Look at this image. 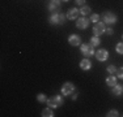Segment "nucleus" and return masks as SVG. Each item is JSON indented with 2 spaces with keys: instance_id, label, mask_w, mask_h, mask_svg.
Returning <instances> with one entry per match:
<instances>
[{
  "instance_id": "nucleus-1",
  "label": "nucleus",
  "mask_w": 123,
  "mask_h": 117,
  "mask_svg": "<svg viewBox=\"0 0 123 117\" xmlns=\"http://www.w3.org/2000/svg\"><path fill=\"white\" fill-rule=\"evenodd\" d=\"M66 17L63 13H59V12H54L52 13V16L50 17V23H52V25H62V23H64L66 21Z\"/></svg>"
},
{
  "instance_id": "nucleus-2",
  "label": "nucleus",
  "mask_w": 123,
  "mask_h": 117,
  "mask_svg": "<svg viewBox=\"0 0 123 117\" xmlns=\"http://www.w3.org/2000/svg\"><path fill=\"white\" fill-rule=\"evenodd\" d=\"M47 104H49V107H51V108H58L63 104V99H62L59 95L52 96V98L47 99Z\"/></svg>"
},
{
  "instance_id": "nucleus-3",
  "label": "nucleus",
  "mask_w": 123,
  "mask_h": 117,
  "mask_svg": "<svg viewBox=\"0 0 123 117\" xmlns=\"http://www.w3.org/2000/svg\"><path fill=\"white\" fill-rule=\"evenodd\" d=\"M102 20H104L105 23H107V25H113V23L117 22V16L113 14L111 12H105V13L102 14Z\"/></svg>"
},
{
  "instance_id": "nucleus-4",
  "label": "nucleus",
  "mask_w": 123,
  "mask_h": 117,
  "mask_svg": "<svg viewBox=\"0 0 123 117\" xmlns=\"http://www.w3.org/2000/svg\"><path fill=\"white\" fill-rule=\"evenodd\" d=\"M81 53L84 55L85 57H89L94 53V49H93V46L90 44H81Z\"/></svg>"
},
{
  "instance_id": "nucleus-5",
  "label": "nucleus",
  "mask_w": 123,
  "mask_h": 117,
  "mask_svg": "<svg viewBox=\"0 0 123 117\" xmlns=\"http://www.w3.org/2000/svg\"><path fill=\"white\" fill-rule=\"evenodd\" d=\"M74 91H75V86H74L72 83H69V82L64 83L63 87H62V94H63V95H66V96L71 95Z\"/></svg>"
},
{
  "instance_id": "nucleus-6",
  "label": "nucleus",
  "mask_w": 123,
  "mask_h": 117,
  "mask_svg": "<svg viewBox=\"0 0 123 117\" xmlns=\"http://www.w3.org/2000/svg\"><path fill=\"white\" fill-rule=\"evenodd\" d=\"M106 31V29H105V25L102 22H97L94 25V27H93V33H94V37H99V35H102Z\"/></svg>"
},
{
  "instance_id": "nucleus-7",
  "label": "nucleus",
  "mask_w": 123,
  "mask_h": 117,
  "mask_svg": "<svg viewBox=\"0 0 123 117\" xmlns=\"http://www.w3.org/2000/svg\"><path fill=\"white\" fill-rule=\"evenodd\" d=\"M60 9V0H50L49 4V11L51 12H56Z\"/></svg>"
},
{
  "instance_id": "nucleus-8",
  "label": "nucleus",
  "mask_w": 123,
  "mask_h": 117,
  "mask_svg": "<svg viewBox=\"0 0 123 117\" xmlns=\"http://www.w3.org/2000/svg\"><path fill=\"white\" fill-rule=\"evenodd\" d=\"M88 25H89V20L84 18V17H81V18H79L77 21H76V26H77L79 29H86Z\"/></svg>"
},
{
  "instance_id": "nucleus-9",
  "label": "nucleus",
  "mask_w": 123,
  "mask_h": 117,
  "mask_svg": "<svg viewBox=\"0 0 123 117\" xmlns=\"http://www.w3.org/2000/svg\"><path fill=\"white\" fill-rule=\"evenodd\" d=\"M96 57H97L98 61H105L107 58V51L106 49H99V51L96 52Z\"/></svg>"
},
{
  "instance_id": "nucleus-10",
  "label": "nucleus",
  "mask_w": 123,
  "mask_h": 117,
  "mask_svg": "<svg viewBox=\"0 0 123 117\" xmlns=\"http://www.w3.org/2000/svg\"><path fill=\"white\" fill-rule=\"evenodd\" d=\"M68 42H69V44L71 46H79L81 43V38L79 37V35H71V37L68 38Z\"/></svg>"
},
{
  "instance_id": "nucleus-11",
  "label": "nucleus",
  "mask_w": 123,
  "mask_h": 117,
  "mask_svg": "<svg viewBox=\"0 0 123 117\" xmlns=\"http://www.w3.org/2000/svg\"><path fill=\"white\" fill-rule=\"evenodd\" d=\"M79 12H80V11H77L76 8L69 9L68 12H67V18H69V20H76V18H77V16H79Z\"/></svg>"
},
{
  "instance_id": "nucleus-12",
  "label": "nucleus",
  "mask_w": 123,
  "mask_h": 117,
  "mask_svg": "<svg viewBox=\"0 0 123 117\" xmlns=\"http://www.w3.org/2000/svg\"><path fill=\"white\" fill-rule=\"evenodd\" d=\"M80 68L83 70H89L90 68H92V63H90L88 58H84V60H81V63H80Z\"/></svg>"
},
{
  "instance_id": "nucleus-13",
  "label": "nucleus",
  "mask_w": 123,
  "mask_h": 117,
  "mask_svg": "<svg viewBox=\"0 0 123 117\" xmlns=\"http://www.w3.org/2000/svg\"><path fill=\"white\" fill-rule=\"evenodd\" d=\"M122 91H123V89L119 85H115V86H113V90H111V94L113 95H115V96H118V95H121L122 94Z\"/></svg>"
},
{
  "instance_id": "nucleus-14",
  "label": "nucleus",
  "mask_w": 123,
  "mask_h": 117,
  "mask_svg": "<svg viewBox=\"0 0 123 117\" xmlns=\"http://www.w3.org/2000/svg\"><path fill=\"white\" fill-rule=\"evenodd\" d=\"M106 83L109 85V86H111V87L115 86V85H117V78L114 77L113 74H111L110 77H107V78H106Z\"/></svg>"
},
{
  "instance_id": "nucleus-15",
  "label": "nucleus",
  "mask_w": 123,
  "mask_h": 117,
  "mask_svg": "<svg viewBox=\"0 0 123 117\" xmlns=\"http://www.w3.org/2000/svg\"><path fill=\"white\" fill-rule=\"evenodd\" d=\"M42 116L43 117H52V116H54V113H52V111L50 109V108H46V109L42 111Z\"/></svg>"
},
{
  "instance_id": "nucleus-16",
  "label": "nucleus",
  "mask_w": 123,
  "mask_h": 117,
  "mask_svg": "<svg viewBox=\"0 0 123 117\" xmlns=\"http://www.w3.org/2000/svg\"><path fill=\"white\" fill-rule=\"evenodd\" d=\"M80 13L83 14V16H86V14H89V13H90V8H89V7H86V5H85V7H83V8H81Z\"/></svg>"
},
{
  "instance_id": "nucleus-17",
  "label": "nucleus",
  "mask_w": 123,
  "mask_h": 117,
  "mask_svg": "<svg viewBox=\"0 0 123 117\" xmlns=\"http://www.w3.org/2000/svg\"><path fill=\"white\" fill-rule=\"evenodd\" d=\"M90 44H92L93 47H94V46H98V44H99V39H98V37H93L92 39H90Z\"/></svg>"
},
{
  "instance_id": "nucleus-18",
  "label": "nucleus",
  "mask_w": 123,
  "mask_h": 117,
  "mask_svg": "<svg viewBox=\"0 0 123 117\" xmlns=\"http://www.w3.org/2000/svg\"><path fill=\"white\" fill-rule=\"evenodd\" d=\"M37 100L41 101V103H43V101H47V99H46V96L43 95V94H39V95L37 96Z\"/></svg>"
},
{
  "instance_id": "nucleus-19",
  "label": "nucleus",
  "mask_w": 123,
  "mask_h": 117,
  "mask_svg": "<svg viewBox=\"0 0 123 117\" xmlns=\"http://www.w3.org/2000/svg\"><path fill=\"white\" fill-rule=\"evenodd\" d=\"M117 70H118V69H117L114 65H110V66H107V72H109V73H111V74H114V73H117Z\"/></svg>"
},
{
  "instance_id": "nucleus-20",
  "label": "nucleus",
  "mask_w": 123,
  "mask_h": 117,
  "mask_svg": "<svg viewBox=\"0 0 123 117\" xmlns=\"http://www.w3.org/2000/svg\"><path fill=\"white\" fill-rule=\"evenodd\" d=\"M117 52H118V53H121V55H123V43L117 44Z\"/></svg>"
},
{
  "instance_id": "nucleus-21",
  "label": "nucleus",
  "mask_w": 123,
  "mask_h": 117,
  "mask_svg": "<svg viewBox=\"0 0 123 117\" xmlns=\"http://www.w3.org/2000/svg\"><path fill=\"white\" fill-rule=\"evenodd\" d=\"M98 20H99V16H98V14H92V16H90V21H92V22L97 23Z\"/></svg>"
},
{
  "instance_id": "nucleus-22",
  "label": "nucleus",
  "mask_w": 123,
  "mask_h": 117,
  "mask_svg": "<svg viewBox=\"0 0 123 117\" xmlns=\"http://www.w3.org/2000/svg\"><path fill=\"white\" fill-rule=\"evenodd\" d=\"M107 116H109V117H115V116H119V115H118V111L114 109V111H109Z\"/></svg>"
},
{
  "instance_id": "nucleus-23",
  "label": "nucleus",
  "mask_w": 123,
  "mask_h": 117,
  "mask_svg": "<svg viewBox=\"0 0 123 117\" xmlns=\"http://www.w3.org/2000/svg\"><path fill=\"white\" fill-rule=\"evenodd\" d=\"M117 75H118V78L123 80V68H121V69L117 70Z\"/></svg>"
},
{
  "instance_id": "nucleus-24",
  "label": "nucleus",
  "mask_w": 123,
  "mask_h": 117,
  "mask_svg": "<svg viewBox=\"0 0 123 117\" xmlns=\"http://www.w3.org/2000/svg\"><path fill=\"white\" fill-rule=\"evenodd\" d=\"M84 1H85V0H76V4H77V5H83Z\"/></svg>"
},
{
  "instance_id": "nucleus-25",
  "label": "nucleus",
  "mask_w": 123,
  "mask_h": 117,
  "mask_svg": "<svg viewBox=\"0 0 123 117\" xmlns=\"http://www.w3.org/2000/svg\"><path fill=\"white\" fill-rule=\"evenodd\" d=\"M113 33H114L113 29H107V30H106V34H107V35H113Z\"/></svg>"
},
{
  "instance_id": "nucleus-26",
  "label": "nucleus",
  "mask_w": 123,
  "mask_h": 117,
  "mask_svg": "<svg viewBox=\"0 0 123 117\" xmlns=\"http://www.w3.org/2000/svg\"><path fill=\"white\" fill-rule=\"evenodd\" d=\"M62 1H68V0H62Z\"/></svg>"
},
{
  "instance_id": "nucleus-27",
  "label": "nucleus",
  "mask_w": 123,
  "mask_h": 117,
  "mask_svg": "<svg viewBox=\"0 0 123 117\" xmlns=\"http://www.w3.org/2000/svg\"><path fill=\"white\" fill-rule=\"evenodd\" d=\"M122 39H123V37H122Z\"/></svg>"
}]
</instances>
